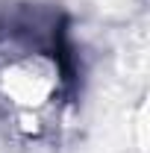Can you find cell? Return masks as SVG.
I'll return each instance as SVG.
<instances>
[{
  "label": "cell",
  "instance_id": "1",
  "mask_svg": "<svg viewBox=\"0 0 150 153\" xmlns=\"http://www.w3.org/2000/svg\"><path fill=\"white\" fill-rule=\"evenodd\" d=\"M68 71L62 53L24 27L0 36V109L21 135L44 133L47 115L56 109Z\"/></svg>",
  "mask_w": 150,
  "mask_h": 153
}]
</instances>
